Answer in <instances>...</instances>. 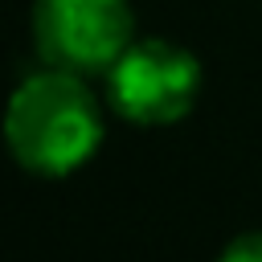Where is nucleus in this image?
<instances>
[{
  "mask_svg": "<svg viewBox=\"0 0 262 262\" xmlns=\"http://www.w3.org/2000/svg\"><path fill=\"white\" fill-rule=\"evenodd\" d=\"M217 262H262V229L258 233H242L237 242H229Z\"/></svg>",
  "mask_w": 262,
  "mask_h": 262,
  "instance_id": "obj_4",
  "label": "nucleus"
},
{
  "mask_svg": "<svg viewBox=\"0 0 262 262\" xmlns=\"http://www.w3.org/2000/svg\"><path fill=\"white\" fill-rule=\"evenodd\" d=\"M102 78L111 106L139 127H168L184 119L201 90L196 57L164 37L131 41Z\"/></svg>",
  "mask_w": 262,
  "mask_h": 262,
  "instance_id": "obj_2",
  "label": "nucleus"
},
{
  "mask_svg": "<svg viewBox=\"0 0 262 262\" xmlns=\"http://www.w3.org/2000/svg\"><path fill=\"white\" fill-rule=\"evenodd\" d=\"M4 143L25 172L66 176L102 143V115L82 74L45 66L16 82L4 106Z\"/></svg>",
  "mask_w": 262,
  "mask_h": 262,
  "instance_id": "obj_1",
  "label": "nucleus"
},
{
  "mask_svg": "<svg viewBox=\"0 0 262 262\" xmlns=\"http://www.w3.org/2000/svg\"><path fill=\"white\" fill-rule=\"evenodd\" d=\"M33 45L45 66L70 74H106L135 41L127 0H33Z\"/></svg>",
  "mask_w": 262,
  "mask_h": 262,
  "instance_id": "obj_3",
  "label": "nucleus"
}]
</instances>
